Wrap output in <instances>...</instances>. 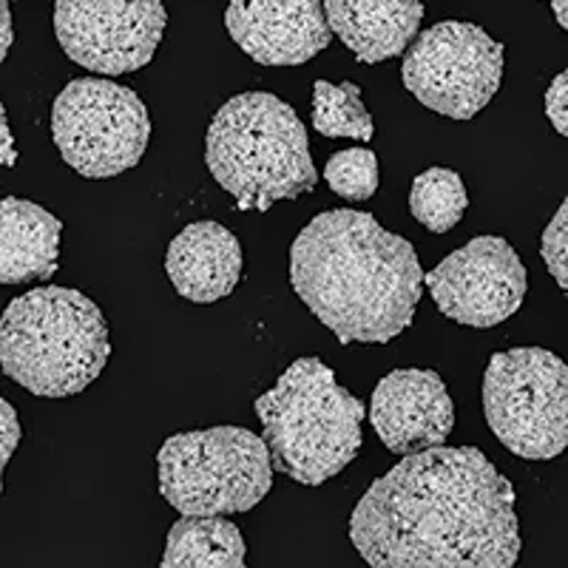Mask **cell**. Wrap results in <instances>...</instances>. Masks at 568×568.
<instances>
[{"mask_svg":"<svg viewBox=\"0 0 568 568\" xmlns=\"http://www.w3.org/2000/svg\"><path fill=\"white\" fill-rule=\"evenodd\" d=\"M484 415L495 438L526 460L568 449V364L542 347L495 353L484 373Z\"/></svg>","mask_w":568,"mask_h":568,"instance_id":"obj_7","label":"cell"},{"mask_svg":"<svg viewBox=\"0 0 568 568\" xmlns=\"http://www.w3.org/2000/svg\"><path fill=\"white\" fill-rule=\"evenodd\" d=\"M60 233L54 213L7 196L0 202V282H49L60 267Z\"/></svg>","mask_w":568,"mask_h":568,"instance_id":"obj_16","label":"cell"},{"mask_svg":"<svg viewBox=\"0 0 568 568\" xmlns=\"http://www.w3.org/2000/svg\"><path fill=\"white\" fill-rule=\"evenodd\" d=\"M52 140L69 169L89 180H109L142 160L151 140V116L129 85L78 78L54 98Z\"/></svg>","mask_w":568,"mask_h":568,"instance_id":"obj_8","label":"cell"},{"mask_svg":"<svg viewBox=\"0 0 568 568\" xmlns=\"http://www.w3.org/2000/svg\"><path fill=\"white\" fill-rule=\"evenodd\" d=\"M245 537L225 515H182L169 531L165 568H242Z\"/></svg>","mask_w":568,"mask_h":568,"instance_id":"obj_17","label":"cell"},{"mask_svg":"<svg viewBox=\"0 0 568 568\" xmlns=\"http://www.w3.org/2000/svg\"><path fill=\"white\" fill-rule=\"evenodd\" d=\"M329 29L362 63L398 58L418 34L424 0H324Z\"/></svg>","mask_w":568,"mask_h":568,"instance_id":"obj_15","label":"cell"},{"mask_svg":"<svg viewBox=\"0 0 568 568\" xmlns=\"http://www.w3.org/2000/svg\"><path fill=\"white\" fill-rule=\"evenodd\" d=\"M313 129L324 136H353V140H373L375 123L362 103V89L347 83L316 80L313 85Z\"/></svg>","mask_w":568,"mask_h":568,"instance_id":"obj_19","label":"cell"},{"mask_svg":"<svg viewBox=\"0 0 568 568\" xmlns=\"http://www.w3.org/2000/svg\"><path fill=\"white\" fill-rule=\"evenodd\" d=\"M349 540L375 568H509L520 557L515 486L478 446H429L364 491Z\"/></svg>","mask_w":568,"mask_h":568,"instance_id":"obj_1","label":"cell"},{"mask_svg":"<svg viewBox=\"0 0 568 568\" xmlns=\"http://www.w3.org/2000/svg\"><path fill=\"white\" fill-rule=\"evenodd\" d=\"M424 276L404 236L373 213H318L291 247V284L342 344H387L413 324Z\"/></svg>","mask_w":568,"mask_h":568,"instance_id":"obj_2","label":"cell"},{"mask_svg":"<svg viewBox=\"0 0 568 568\" xmlns=\"http://www.w3.org/2000/svg\"><path fill=\"white\" fill-rule=\"evenodd\" d=\"M20 444L18 409L9 400H0V471H7L9 458Z\"/></svg>","mask_w":568,"mask_h":568,"instance_id":"obj_23","label":"cell"},{"mask_svg":"<svg viewBox=\"0 0 568 568\" xmlns=\"http://www.w3.org/2000/svg\"><path fill=\"white\" fill-rule=\"evenodd\" d=\"M156 478L182 515H242L273 489V458L245 426H213L171 435L156 453Z\"/></svg>","mask_w":568,"mask_h":568,"instance_id":"obj_6","label":"cell"},{"mask_svg":"<svg viewBox=\"0 0 568 568\" xmlns=\"http://www.w3.org/2000/svg\"><path fill=\"white\" fill-rule=\"evenodd\" d=\"M12 40V9H9V0H0V60H7Z\"/></svg>","mask_w":568,"mask_h":568,"instance_id":"obj_24","label":"cell"},{"mask_svg":"<svg viewBox=\"0 0 568 568\" xmlns=\"http://www.w3.org/2000/svg\"><path fill=\"white\" fill-rule=\"evenodd\" d=\"M165 27L162 0H54V34L65 58L103 78L149 65Z\"/></svg>","mask_w":568,"mask_h":568,"instance_id":"obj_10","label":"cell"},{"mask_svg":"<svg viewBox=\"0 0 568 568\" xmlns=\"http://www.w3.org/2000/svg\"><path fill=\"white\" fill-rule=\"evenodd\" d=\"M273 469L304 486H322L362 449L364 404L336 382L322 358H296L276 387L256 398Z\"/></svg>","mask_w":568,"mask_h":568,"instance_id":"obj_5","label":"cell"},{"mask_svg":"<svg viewBox=\"0 0 568 568\" xmlns=\"http://www.w3.org/2000/svg\"><path fill=\"white\" fill-rule=\"evenodd\" d=\"M165 273L187 302H220L236 291L242 278L240 240L220 222H194L171 240Z\"/></svg>","mask_w":568,"mask_h":568,"instance_id":"obj_14","label":"cell"},{"mask_svg":"<svg viewBox=\"0 0 568 568\" xmlns=\"http://www.w3.org/2000/svg\"><path fill=\"white\" fill-rule=\"evenodd\" d=\"M409 207L413 216L433 233L453 231L464 220L469 207V194L453 169H429L415 176L413 191H409Z\"/></svg>","mask_w":568,"mask_h":568,"instance_id":"obj_18","label":"cell"},{"mask_svg":"<svg viewBox=\"0 0 568 568\" xmlns=\"http://www.w3.org/2000/svg\"><path fill=\"white\" fill-rule=\"evenodd\" d=\"M424 284L446 318L489 329L520 311L529 276L504 236H475L426 273Z\"/></svg>","mask_w":568,"mask_h":568,"instance_id":"obj_11","label":"cell"},{"mask_svg":"<svg viewBox=\"0 0 568 568\" xmlns=\"http://www.w3.org/2000/svg\"><path fill=\"white\" fill-rule=\"evenodd\" d=\"M109 324L98 304L71 287H34L12 298L0 322L3 373L38 398H71L103 375Z\"/></svg>","mask_w":568,"mask_h":568,"instance_id":"obj_4","label":"cell"},{"mask_svg":"<svg viewBox=\"0 0 568 568\" xmlns=\"http://www.w3.org/2000/svg\"><path fill=\"white\" fill-rule=\"evenodd\" d=\"M227 34L262 65H302L333 38L322 0H231Z\"/></svg>","mask_w":568,"mask_h":568,"instance_id":"obj_12","label":"cell"},{"mask_svg":"<svg viewBox=\"0 0 568 568\" xmlns=\"http://www.w3.org/2000/svg\"><path fill=\"white\" fill-rule=\"evenodd\" d=\"M400 80L426 109L471 120L500 89L504 43L475 23L444 20L409 45Z\"/></svg>","mask_w":568,"mask_h":568,"instance_id":"obj_9","label":"cell"},{"mask_svg":"<svg viewBox=\"0 0 568 568\" xmlns=\"http://www.w3.org/2000/svg\"><path fill=\"white\" fill-rule=\"evenodd\" d=\"M369 424L395 455L446 444L455 426L453 398L435 369H395L373 389Z\"/></svg>","mask_w":568,"mask_h":568,"instance_id":"obj_13","label":"cell"},{"mask_svg":"<svg viewBox=\"0 0 568 568\" xmlns=\"http://www.w3.org/2000/svg\"><path fill=\"white\" fill-rule=\"evenodd\" d=\"M551 12H555L557 23L568 32V0H551Z\"/></svg>","mask_w":568,"mask_h":568,"instance_id":"obj_26","label":"cell"},{"mask_svg":"<svg viewBox=\"0 0 568 568\" xmlns=\"http://www.w3.org/2000/svg\"><path fill=\"white\" fill-rule=\"evenodd\" d=\"M205 162L236 211L265 213L273 202L311 194L318 182L307 129L293 105L267 91L236 94L213 114Z\"/></svg>","mask_w":568,"mask_h":568,"instance_id":"obj_3","label":"cell"},{"mask_svg":"<svg viewBox=\"0 0 568 568\" xmlns=\"http://www.w3.org/2000/svg\"><path fill=\"white\" fill-rule=\"evenodd\" d=\"M0 114H3V120H0V136H3V149H0V154H3V156H0V162H3L7 169H12L18 156H14V142H12V134H9L7 111H0Z\"/></svg>","mask_w":568,"mask_h":568,"instance_id":"obj_25","label":"cell"},{"mask_svg":"<svg viewBox=\"0 0 568 568\" xmlns=\"http://www.w3.org/2000/svg\"><path fill=\"white\" fill-rule=\"evenodd\" d=\"M546 114L557 134L568 136V69L560 71L546 91Z\"/></svg>","mask_w":568,"mask_h":568,"instance_id":"obj_22","label":"cell"},{"mask_svg":"<svg viewBox=\"0 0 568 568\" xmlns=\"http://www.w3.org/2000/svg\"><path fill=\"white\" fill-rule=\"evenodd\" d=\"M540 256L549 267L551 278L568 293V196L551 216L549 227L542 231Z\"/></svg>","mask_w":568,"mask_h":568,"instance_id":"obj_21","label":"cell"},{"mask_svg":"<svg viewBox=\"0 0 568 568\" xmlns=\"http://www.w3.org/2000/svg\"><path fill=\"white\" fill-rule=\"evenodd\" d=\"M329 191L344 200L364 202L378 191V160L369 149H344L324 165Z\"/></svg>","mask_w":568,"mask_h":568,"instance_id":"obj_20","label":"cell"}]
</instances>
